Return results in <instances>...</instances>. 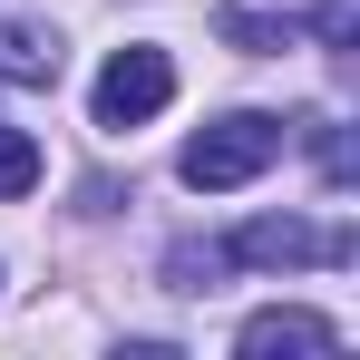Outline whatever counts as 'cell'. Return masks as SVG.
<instances>
[{
    "instance_id": "5b68a950",
    "label": "cell",
    "mask_w": 360,
    "mask_h": 360,
    "mask_svg": "<svg viewBox=\"0 0 360 360\" xmlns=\"http://www.w3.org/2000/svg\"><path fill=\"white\" fill-rule=\"evenodd\" d=\"M214 39H234V49H253V59H263V49H283V39H292V20H263V10H214Z\"/></svg>"
},
{
    "instance_id": "277c9868",
    "label": "cell",
    "mask_w": 360,
    "mask_h": 360,
    "mask_svg": "<svg viewBox=\"0 0 360 360\" xmlns=\"http://www.w3.org/2000/svg\"><path fill=\"white\" fill-rule=\"evenodd\" d=\"M234 351H243V360H273V351H341V321L273 302V311H253V321L234 331Z\"/></svg>"
},
{
    "instance_id": "8992f818",
    "label": "cell",
    "mask_w": 360,
    "mask_h": 360,
    "mask_svg": "<svg viewBox=\"0 0 360 360\" xmlns=\"http://www.w3.org/2000/svg\"><path fill=\"white\" fill-rule=\"evenodd\" d=\"M30 185H39V136L30 127H0V205L30 195Z\"/></svg>"
},
{
    "instance_id": "7a4b0ae2",
    "label": "cell",
    "mask_w": 360,
    "mask_h": 360,
    "mask_svg": "<svg viewBox=\"0 0 360 360\" xmlns=\"http://www.w3.org/2000/svg\"><path fill=\"white\" fill-rule=\"evenodd\" d=\"M166 98H176V59L166 49H117V59L98 68V88H88V117L108 127V136H127V127L166 117Z\"/></svg>"
},
{
    "instance_id": "6da1fadb",
    "label": "cell",
    "mask_w": 360,
    "mask_h": 360,
    "mask_svg": "<svg viewBox=\"0 0 360 360\" xmlns=\"http://www.w3.org/2000/svg\"><path fill=\"white\" fill-rule=\"evenodd\" d=\"M273 156H283V117L234 108V117H214V127L185 136V185H195V195H234V185H253Z\"/></svg>"
},
{
    "instance_id": "3957f363",
    "label": "cell",
    "mask_w": 360,
    "mask_h": 360,
    "mask_svg": "<svg viewBox=\"0 0 360 360\" xmlns=\"http://www.w3.org/2000/svg\"><path fill=\"white\" fill-rule=\"evenodd\" d=\"M224 263L243 273H292V263H351V224H302V214H253L234 243H224Z\"/></svg>"
}]
</instances>
